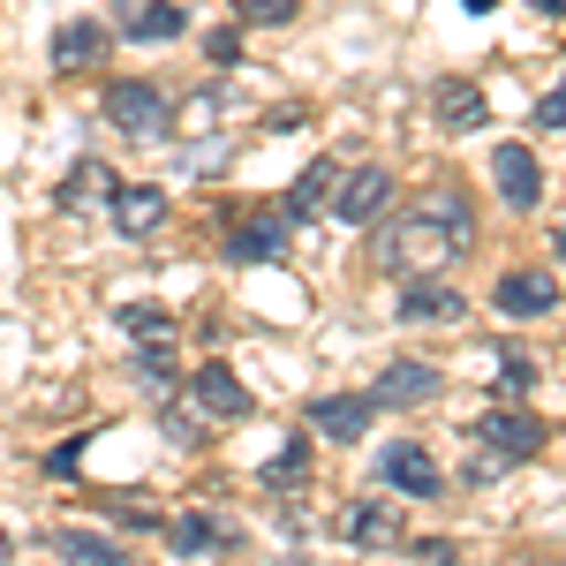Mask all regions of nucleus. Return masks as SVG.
I'll list each match as a JSON object with an SVG mask.
<instances>
[{
	"label": "nucleus",
	"mask_w": 566,
	"mask_h": 566,
	"mask_svg": "<svg viewBox=\"0 0 566 566\" xmlns=\"http://www.w3.org/2000/svg\"><path fill=\"white\" fill-rule=\"evenodd\" d=\"M461 250H476V212H469L461 189H431V197L378 242V264H386V272H438V264H453Z\"/></svg>",
	"instance_id": "f257e3e1"
},
{
	"label": "nucleus",
	"mask_w": 566,
	"mask_h": 566,
	"mask_svg": "<svg viewBox=\"0 0 566 566\" xmlns=\"http://www.w3.org/2000/svg\"><path fill=\"white\" fill-rule=\"evenodd\" d=\"M106 122L136 144H151V136H167V91L159 84H106Z\"/></svg>",
	"instance_id": "f03ea898"
},
{
	"label": "nucleus",
	"mask_w": 566,
	"mask_h": 566,
	"mask_svg": "<svg viewBox=\"0 0 566 566\" xmlns=\"http://www.w3.org/2000/svg\"><path fill=\"white\" fill-rule=\"evenodd\" d=\"M333 212L348 219V227H378V219L392 212V175H386V167H355V175H340Z\"/></svg>",
	"instance_id": "7ed1b4c3"
},
{
	"label": "nucleus",
	"mask_w": 566,
	"mask_h": 566,
	"mask_svg": "<svg viewBox=\"0 0 566 566\" xmlns=\"http://www.w3.org/2000/svg\"><path fill=\"white\" fill-rule=\"evenodd\" d=\"M491 181H499V197H506L514 212H536V205H544V167H536L528 144H499V151H491Z\"/></svg>",
	"instance_id": "20e7f679"
},
{
	"label": "nucleus",
	"mask_w": 566,
	"mask_h": 566,
	"mask_svg": "<svg viewBox=\"0 0 566 566\" xmlns=\"http://www.w3.org/2000/svg\"><path fill=\"white\" fill-rule=\"evenodd\" d=\"M476 431H483V446H491V453H506V461H536V453L552 446V431H544L528 408H491Z\"/></svg>",
	"instance_id": "39448f33"
},
{
	"label": "nucleus",
	"mask_w": 566,
	"mask_h": 566,
	"mask_svg": "<svg viewBox=\"0 0 566 566\" xmlns=\"http://www.w3.org/2000/svg\"><path fill=\"white\" fill-rule=\"evenodd\" d=\"M438 386H446L438 363H416V355H408V363H386V370H378L370 408H423V400H438Z\"/></svg>",
	"instance_id": "423d86ee"
},
{
	"label": "nucleus",
	"mask_w": 566,
	"mask_h": 566,
	"mask_svg": "<svg viewBox=\"0 0 566 566\" xmlns=\"http://www.w3.org/2000/svg\"><path fill=\"white\" fill-rule=\"evenodd\" d=\"M189 392H197V408L205 416H227V423H242V416H258V392L242 386L227 363H197V378H189Z\"/></svg>",
	"instance_id": "0eeeda50"
},
{
	"label": "nucleus",
	"mask_w": 566,
	"mask_h": 566,
	"mask_svg": "<svg viewBox=\"0 0 566 566\" xmlns=\"http://www.w3.org/2000/svg\"><path fill=\"white\" fill-rule=\"evenodd\" d=\"M378 483L408 491V499H438V461H431V446H416V438L386 446V453H378Z\"/></svg>",
	"instance_id": "6e6552de"
},
{
	"label": "nucleus",
	"mask_w": 566,
	"mask_h": 566,
	"mask_svg": "<svg viewBox=\"0 0 566 566\" xmlns=\"http://www.w3.org/2000/svg\"><path fill=\"white\" fill-rule=\"evenodd\" d=\"M310 423L333 438V446H355V438L378 423V408H370V392H317L310 400Z\"/></svg>",
	"instance_id": "1a4fd4ad"
},
{
	"label": "nucleus",
	"mask_w": 566,
	"mask_h": 566,
	"mask_svg": "<svg viewBox=\"0 0 566 566\" xmlns=\"http://www.w3.org/2000/svg\"><path fill=\"white\" fill-rule=\"evenodd\" d=\"M431 122H438L446 136H476L483 122H491V106H483V91H476V84L446 76V84L431 91Z\"/></svg>",
	"instance_id": "9d476101"
},
{
	"label": "nucleus",
	"mask_w": 566,
	"mask_h": 566,
	"mask_svg": "<svg viewBox=\"0 0 566 566\" xmlns=\"http://www.w3.org/2000/svg\"><path fill=\"white\" fill-rule=\"evenodd\" d=\"M491 303L506 310V317H544V310H559V280L552 272H506Z\"/></svg>",
	"instance_id": "9b49d317"
},
{
	"label": "nucleus",
	"mask_w": 566,
	"mask_h": 566,
	"mask_svg": "<svg viewBox=\"0 0 566 566\" xmlns=\"http://www.w3.org/2000/svg\"><path fill=\"white\" fill-rule=\"evenodd\" d=\"M114 23L129 39H181L189 31V15H181L175 0H114Z\"/></svg>",
	"instance_id": "f8f14e48"
},
{
	"label": "nucleus",
	"mask_w": 566,
	"mask_h": 566,
	"mask_svg": "<svg viewBox=\"0 0 566 566\" xmlns=\"http://www.w3.org/2000/svg\"><path fill=\"white\" fill-rule=\"evenodd\" d=\"M340 536H348L355 552H378V544H400V514L378 506V499H355L348 514H340Z\"/></svg>",
	"instance_id": "ddd939ff"
},
{
	"label": "nucleus",
	"mask_w": 566,
	"mask_h": 566,
	"mask_svg": "<svg viewBox=\"0 0 566 566\" xmlns=\"http://www.w3.org/2000/svg\"><path fill=\"white\" fill-rule=\"evenodd\" d=\"M167 219V189H151V181H122L114 189V227L122 234H151Z\"/></svg>",
	"instance_id": "4468645a"
},
{
	"label": "nucleus",
	"mask_w": 566,
	"mask_h": 566,
	"mask_svg": "<svg viewBox=\"0 0 566 566\" xmlns=\"http://www.w3.org/2000/svg\"><path fill=\"white\" fill-rule=\"evenodd\" d=\"M400 317H408V325H453V317H461V295H453L446 280H416V287L400 295Z\"/></svg>",
	"instance_id": "2eb2a0df"
},
{
	"label": "nucleus",
	"mask_w": 566,
	"mask_h": 566,
	"mask_svg": "<svg viewBox=\"0 0 566 566\" xmlns=\"http://www.w3.org/2000/svg\"><path fill=\"white\" fill-rule=\"evenodd\" d=\"M98 53H106V31L98 23H61L53 31V69H69V76L76 69H98Z\"/></svg>",
	"instance_id": "dca6fc26"
},
{
	"label": "nucleus",
	"mask_w": 566,
	"mask_h": 566,
	"mask_svg": "<svg viewBox=\"0 0 566 566\" xmlns=\"http://www.w3.org/2000/svg\"><path fill=\"white\" fill-rule=\"evenodd\" d=\"M333 189H340V175L317 159V167H303V175H295V189H287V212H295V219H317L325 205H333Z\"/></svg>",
	"instance_id": "f3484780"
},
{
	"label": "nucleus",
	"mask_w": 566,
	"mask_h": 566,
	"mask_svg": "<svg viewBox=\"0 0 566 566\" xmlns=\"http://www.w3.org/2000/svg\"><path fill=\"white\" fill-rule=\"evenodd\" d=\"M280 250H287V242H280V227H272V219L227 234V258H234V264H280Z\"/></svg>",
	"instance_id": "a211bd4d"
},
{
	"label": "nucleus",
	"mask_w": 566,
	"mask_h": 566,
	"mask_svg": "<svg viewBox=\"0 0 566 566\" xmlns=\"http://www.w3.org/2000/svg\"><path fill=\"white\" fill-rule=\"evenodd\" d=\"M98 197H114V175H106L98 159H76V167H69V181H61V205L76 212V205H98Z\"/></svg>",
	"instance_id": "6ab92c4d"
},
{
	"label": "nucleus",
	"mask_w": 566,
	"mask_h": 566,
	"mask_svg": "<svg viewBox=\"0 0 566 566\" xmlns=\"http://www.w3.org/2000/svg\"><path fill=\"white\" fill-rule=\"evenodd\" d=\"M53 552H61L69 566H122V552H114L106 536H91V528H61V536H53Z\"/></svg>",
	"instance_id": "aec40b11"
},
{
	"label": "nucleus",
	"mask_w": 566,
	"mask_h": 566,
	"mask_svg": "<svg viewBox=\"0 0 566 566\" xmlns=\"http://www.w3.org/2000/svg\"><path fill=\"white\" fill-rule=\"evenodd\" d=\"M167 536H175V552H189V559H197V552H227V528H219L212 514H181Z\"/></svg>",
	"instance_id": "412c9836"
},
{
	"label": "nucleus",
	"mask_w": 566,
	"mask_h": 566,
	"mask_svg": "<svg viewBox=\"0 0 566 566\" xmlns=\"http://www.w3.org/2000/svg\"><path fill=\"white\" fill-rule=\"evenodd\" d=\"M122 325H129L136 340H175V317H167L159 303H129V310H122Z\"/></svg>",
	"instance_id": "4be33fe9"
},
{
	"label": "nucleus",
	"mask_w": 566,
	"mask_h": 566,
	"mask_svg": "<svg viewBox=\"0 0 566 566\" xmlns=\"http://www.w3.org/2000/svg\"><path fill=\"white\" fill-rule=\"evenodd\" d=\"M136 363H144V386H175V340H144V348H136Z\"/></svg>",
	"instance_id": "5701e85b"
},
{
	"label": "nucleus",
	"mask_w": 566,
	"mask_h": 566,
	"mask_svg": "<svg viewBox=\"0 0 566 566\" xmlns=\"http://www.w3.org/2000/svg\"><path fill=\"white\" fill-rule=\"evenodd\" d=\"M303 461H310V446L295 438V446H287V453H280V461H272V469H264L258 483H272V491H295V476H303Z\"/></svg>",
	"instance_id": "b1692460"
},
{
	"label": "nucleus",
	"mask_w": 566,
	"mask_h": 566,
	"mask_svg": "<svg viewBox=\"0 0 566 566\" xmlns=\"http://www.w3.org/2000/svg\"><path fill=\"white\" fill-rule=\"evenodd\" d=\"M295 8H303V0H234L242 23H295Z\"/></svg>",
	"instance_id": "393cba45"
},
{
	"label": "nucleus",
	"mask_w": 566,
	"mask_h": 566,
	"mask_svg": "<svg viewBox=\"0 0 566 566\" xmlns=\"http://www.w3.org/2000/svg\"><path fill=\"white\" fill-rule=\"evenodd\" d=\"M536 386V355H499V392H528Z\"/></svg>",
	"instance_id": "a878e982"
},
{
	"label": "nucleus",
	"mask_w": 566,
	"mask_h": 566,
	"mask_svg": "<svg viewBox=\"0 0 566 566\" xmlns=\"http://www.w3.org/2000/svg\"><path fill=\"white\" fill-rule=\"evenodd\" d=\"M416 559H423V566H453V559H461V544H446V536H416Z\"/></svg>",
	"instance_id": "bb28decb"
},
{
	"label": "nucleus",
	"mask_w": 566,
	"mask_h": 566,
	"mask_svg": "<svg viewBox=\"0 0 566 566\" xmlns=\"http://www.w3.org/2000/svg\"><path fill=\"white\" fill-rule=\"evenodd\" d=\"M506 469H514V461H506V453H491V446H483L476 461H469V483H491V476H506Z\"/></svg>",
	"instance_id": "cd10ccee"
},
{
	"label": "nucleus",
	"mask_w": 566,
	"mask_h": 566,
	"mask_svg": "<svg viewBox=\"0 0 566 566\" xmlns=\"http://www.w3.org/2000/svg\"><path fill=\"white\" fill-rule=\"evenodd\" d=\"M536 129H566V84L552 98H536Z\"/></svg>",
	"instance_id": "c85d7f7f"
},
{
	"label": "nucleus",
	"mask_w": 566,
	"mask_h": 566,
	"mask_svg": "<svg viewBox=\"0 0 566 566\" xmlns=\"http://www.w3.org/2000/svg\"><path fill=\"white\" fill-rule=\"evenodd\" d=\"M76 461H84V438H76V446H53V461H45V469H53V476H76Z\"/></svg>",
	"instance_id": "c756f323"
},
{
	"label": "nucleus",
	"mask_w": 566,
	"mask_h": 566,
	"mask_svg": "<svg viewBox=\"0 0 566 566\" xmlns=\"http://www.w3.org/2000/svg\"><path fill=\"white\" fill-rule=\"evenodd\" d=\"M212 114H219V98L205 91V98H189V114H181V122H189V129H212Z\"/></svg>",
	"instance_id": "7c9ffc66"
},
{
	"label": "nucleus",
	"mask_w": 566,
	"mask_h": 566,
	"mask_svg": "<svg viewBox=\"0 0 566 566\" xmlns=\"http://www.w3.org/2000/svg\"><path fill=\"white\" fill-rule=\"evenodd\" d=\"M205 53H212V61H234V53H242V39H234V31H212V39H205Z\"/></svg>",
	"instance_id": "2f4dec72"
},
{
	"label": "nucleus",
	"mask_w": 566,
	"mask_h": 566,
	"mask_svg": "<svg viewBox=\"0 0 566 566\" xmlns=\"http://www.w3.org/2000/svg\"><path fill=\"white\" fill-rule=\"evenodd\" d=\"M522 8H536V15H566V0H522Z\"/></svg>",
	"instance_id": "473e14b6"
},
{
	"label": "nucleus",
	"mask_w": 566,
	"mask_h": 566,
	"mask_svg": "<svg viewBox=\"0 0 566 566\" xmlns=\"http://www.w3.org/2000/svg\"><path fill=\"white\" fill-rule=\"evenodd\" d=\"M461 8H469V15H491V8H499V0H461Z\"/></svg>",
	"instance_id": "72a5a7b5"
},
{
	"label": "nucleus",
	"mask_w": 566,
	"mask_h": 566,
	"mask_svg": "<svg viewBox=\"0 0 566 566\" xmlns=\"http://www.w3.org/2000/svg\"><path fill=\"white\" fill-rule=\"evenodd\" d=\"M552 250H559V264H566V227H559V234H552Z\"/></svg>",
	"instance_id": "f704fd0d"
}]
</instances>
